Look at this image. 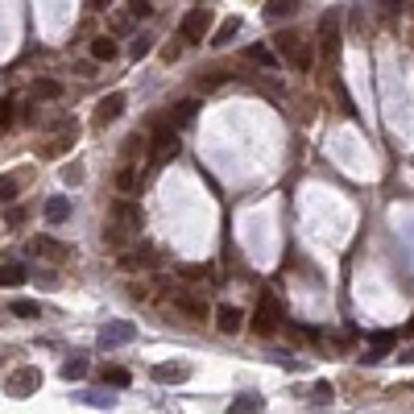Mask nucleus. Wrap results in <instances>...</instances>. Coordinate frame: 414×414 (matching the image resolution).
Masks as SVG:
<instances>
[{"label": "nucleus", "mask_w": 414, "mask_h": 414, "mask_svg": "<svg viewBox=\"0 0 414 414\" xmlns=\"http://www.w3.org/2000/svg\"><path fill=\"white\" fill-rule=\"evenodd\" d=\"M286 323V307H282V299L274 294V290H265L261 299H257V315H253V332L257 336H274L278 328Z\"/></svg>", "instance_id": "1"}, {"label": "nucleus", "mask_w": 414, "mask_h": 414, "mask_svg": "<svg viewBox=\"0 0 414 414\" xmlns=\"http://www.w3.org/2000/svg\"><path fill=\"white\" fill-rule=\"evenodd\" d=\"M174 153H178V124L153 120V129H149V158H153V162H166V158H174Z\"/></svg>", "instance_id": "2"}, {"label": "nucleus", "mask_w": 414, "mask_h": 414, "mask_svg": "<svg viewBox=\"0 0 414 414\" xmlns=\"http://www.w3.org/2000/svg\"><path fill=\"white\" fill-rule=\"evenodd\" d=\"M108 220H112V224H120V228H124V232H133V236L141 232V207L133 203V195H120V199L112 203Z\"/></svg>", "instance_id": "3"}, {"label": "nucleus", "mask_w": 414, "mask_h": 414, "mask_svg": "<svg viewBox=\"0 0 414 414\" xmlns=\"http://www.w3.org/2000/svg\"><path fill=\"white\" fill-rule=\"evenodd\" d=\"M37 386H41V373H37L33 365H25V369L8 373V382H4V394H8V398H29V394H37Z\"/></svg>", "instance_id": "4"}, {"label": "nucleus", "mask_w": 414, "mask_h": 414, "mask_svg": "<svg viewBox=\"0 0 414 414\" xmlns=\"http://www.w3.org/2000/svg\"><path fill=\"white\" fill-rule=\"evenodd\" d=\"M336 50H340V12L332 8V12L319 21V54H323V58H336Z\"/></svg>", "instance_id": "5"}, {"label": "nucleus", "mask_w": 414, "mask_h": 414, "mask_svg": "<svg viewBox=\"0 0 414 414\" xmlns=\"http://www.w3.org/2000/svg\"><path fill=\"white\" fill-rule=\"evenodd\" d=\"M207 21H211L207 8H191V12L182 17V25H178V37H182V41H203V37H207Z\"/></svg>", "instance_id": "6"}, {"label": "nucleus", "mask_w": 414, "mask_h": 414, "mask_svg": "<svg viewBox=\"0 0 414 414\" xmlns=\"http://www.w3.org/2000/svg\"><path fill=\"white\" fill-rule=\"evenodd\" d=\"M120 112H124V91H112V95H104V100L95 104V124L104 129V124L120 120Z\"/></svg>", "instance_id": "7"}, {"label": "nucleus", "mask_w": 414, "mask_h": 414, "mask_svg": "<svg viewBox=\"0 0 414 414\" xmlns=\"http://www.w3.org/2000/svg\"><path fill=\"white\" fill-rule=\"evenodd\" d=\"M29 249H33L37 257H46V261H66V257H70V249H66L62 241H54V236H41V241H33Z\"/></svg>", "instance_id": "8"}, {"label": "nucleus", "mask_w": 414, "mask_h": 414, "mask_svg": "<svg viewBox=\"0 0 414 414\" xmlns=\"http://www.w3.org/2000/svg\"><path fill=\"white\" fill-rule=\"evenodd\" d=\"M241 323H245V315H241V307H216V328L224 332V336H236L241 332Z\"/></svg>", "instance_id": "9"}, {"label": "nucleus", "mask_w": 414, "mask_h": 414, "mask_svg": "<svg viewBox=\"0 0 414 414\" xmlns=\"http://www.w3.org/2000/svg\"><path fill=\"white\" fill-rule=\"evenodd\" d=\"M29 282V274H25V265L21 261H0V290H17V286H25Z\"/></svg>", "instance_id": "10"}, {"label": "nucleus", "mask_w": 414, "mask_h": 414, "mask_svg": "<svg viewBox=\"0 0 414 414\" xmlns=\"http://www.w3.org/2000/svg\"><path fill=\"white\" fill-rule=\"evenodd\" d=\"M120 58V46L104 33V37H91V62H116Z\"/></svg>", "instance_id": "11"}, {"label": "nucleus", "mask_w": 414, "mask_h": 414, "mask_svg": "<svg viewBox=\"0 0 414 414\" xmlns=\"http://www.w3.org/2000/svg\"><path fill=\"white\" fill-rule=\"evenodd\" d=\"M129 241H133V232H124V228H120V224H112V220L104 224V249H108V253H124V245H129Z\"/></svg>", "instance_id": "12"}, {"label": "nucleus", "mask_w": 414, "mask_h": 414, "mask_svg": "<svg viewBox=\"0 0 414 414\" xmlns=\"http://www.w3.org/2000/svg\"><path fill=\"white\" fill-rule=\"evenodd\" d=\"M274 50H278L282 58H294V54L303 50V37H299L294 29H282V33H274Z\"/></svg>", "instance_id": "13"}, {"label": "nucleus", "mask_w": 414, "mask_h": 414, "mask_svg": "<svg viewBox=\"0 0 414 414\" xmlns=\"http://www.w3.org/2000/svg\"><path fill=\"white\" fill-rule=\"evenodd\" d=\"M129 369H120V365H100V386H112V390H129Z\"/></svg>", "instance_id": "14"}, {"label": "nucleus", "mask_w": 414, "mask_h": 414, "mask_svg": "<svg viewBox=\"0 0 414 414\" xmlns=\"http://www.w3.org/2000/svg\"><path fill=\"white\" fill-rule=\"evenodd\" d=\"M187 373H191V369H187L182 361H170V365H158V369H153V377H158L162 386H178V382H187Z\"/></svg>", "instance_id": "15"}, {"label": "nucleus", "mask_w": 414, "mask_h": 414, "mask_svg": "<svg viewBox=\"0 0 414 414\" xmlns=\"http://www.w3.org/2000/svg\"><path fill=\"white\" fill-rule=\"evenodd\" d=\"M307 0H265V21H282V17H294Z\"/></svg>", "instance_id": "16"}, {"label": "nucleus", "mask_w": 414, "mask_h": 414, "mask_svg": "<svg viewBox=\"0 0 414 414\" xmlns=\"http://www.w3.org/2000/svg\"><path fill=\"white\" fill-rule=\"evenodd\" d=\"M236 33H241V17H224V21H220V29L211 33V46H228Z\"/></svg>", "instance_id": "17"}, {"label": "nucleus", "mask_w": 414, "mask_h": 414, "mask_svg": "<svg viewBox=\"0 0 414 414\" xmlns=\"http://www.w3.org/2000/svg\"><path fill=\"white\" fill-rule=\"evenodd\" d=\"M245 58H249V62H257V66H270V70L278 66V50H274V46H249V50H245Z\"/></svg>", "instance_id": "18"}, {"label": "nucleus", "mask_w": 414, "mask_h": 414, "mask_svg": "<svg viewBox=\"0 0 414 414\" xmlns=\"http://www.w3.org/2000/svg\"><path fill=\"white\" fill-rule=\"evenodd\" d=\"M137 187H141V174H137L133 166H120V170H116V191H120V195H137Z\"/></svg>", "instance_id": "19"}, {"label": "nucleus", "mask_w": 414, "mask_h": 414, "mask_svg": "<svg viewBox=\"0 0 414 414\" xmlns=\"http://www.w3.org/2000/svg\"><path fill=\"white\" fill-rule=\"evenodd\" d=\"M153 261V249L149 245H141V249H133V253H120V270H141V265H149Z\"/></svg>", "instance_id": "20"}, {"label": "nucleus", "mask_w": 414, "mask_h": 414, "mask_svg": "<svg viewBox=\"0 0 414 414\" xmlns=\"http://www.w3.org/2000/svg\"><path fill=\"white\" fill-rule=\"evenodd\" d=\"M129 336H133V323H108L100 332V344H124Z\"/></svg>", "instance_id": "21"}, {"label": "nucleus", "mask_w": 414, "mask_h": 414, "mask_svg": "<svg viewBox=\"0 0 414 414\" xmlns=\"http://www.w3.org/2000/svg\"><path fill=\"white\" fill-rule=\"evenodd\" d=\"M290 66H294L299 75H307V70L315 66V46H311V41H303V50H299V54L290 58Z\"/></svg>", "instance_id": "22"}, {"label": "nucleus", "mask_w": 414, "mask_h": 414, "mask_svg": "<svg viewBox=\"0 0 414 414\" xmlns=\"http://www.w3.org/2000/svg\"><path fill=\"white\" fill-rule=\"evenodd\" d=\"M66 216H70V203H66L62 195H54V199L46 203V220H50V224H62Z\"/></svg>", "instance_id": "23"}, {"label": "nucleus", "mask_w": 414, "mask_h": 414, "mask_svg": "<svg viewBox=\"0 0 414 414\" xmlns=\"http://www.w3.org/2000/svg\"><path fill=\"white\" fill-rule=\"evenodd\" d=\"M62 95V83H54V79H37L33 83V100H58Z\"/></svg>", "instance_id": "24"}, {"label": "nucleus", "mask_w": 414, "mask_h": 414, "mask_svg": "<svg viewBox=\"0 0 414 414\" xmlns=\"http://www.w3.org/2000/svg\"><path fill=\"white\" fill-rule=\"evenodd\" d=\"M332 91H336V104H340V112L357 120V104H352V95H348V87H344V83L336 79V83H332Z\"/></svg>", "instance_id": "25"}, {"label": "nucleus", "mask_w": 414, "mask_h": 414, "mask_svg": "<svg viewBox=\"0 0 414 414\" xmlns=\"http://www.w3.org/2000/svg\"><path fill=\"white\" fill-rule=\"evenodd\" d=\"M174 307H178V311H182L187 319H203V315H207V311H203V303H199V299H191V294H182V299H178Z\"/></svg>", "instance_id": "26"}, {"label": "nucleus", "mask_w": 414, "mask_h": 414, "mask_svg": "<svg viewBox=\"0 0 414 414\" xmlns=\"http://www.w3.org/2000/svg\"><path fill=\"white\" fill-rule=\"evenodd\" d=\"M195 112H199V100H182V104H178V112H170V124H187Z\"/></svg>", "instance_id": "27"}, {"label": "nucleus", "mask_w": 414, "mask_h": 414, "mask_svg": "<svg viewBox=\"0 0 414 414\" xmlns=\"http://www.w3.org/2000/svg\"><path fill=\"white\" fill-rule=\"evenodd\" d=\"M62 377H66V382H79V377H87V357H75V361H66V365H62Z\"/></svg>", "instance_id": "28"}, {"label": "nucleus", "mask_w": 414, "mask_h": 414, "mask_svg": "<svg viewBox=\"0 0 414 414\" xmlns=\"http://www.w3.org/2000/svg\"><path fill=\"white\" fill-rule=\"evenodd\" d=\"M8 307H12L17 319H37V315H41V307H37V303H25V299H17V303H8Z\"/></svg>", "instance_id": "29"}, {"label": "nucleus", "mask_w": 414, "mask_h": 414, "mask_svg": "<svg viewBox=\"0 0 414 414\" xmlns=\"http://www.w3.org/2000/svg\"><path fill=\"white\" fill-rule=\"evenodd\" d=\"M390 348H394V340H390V336H377V344H373V348L365 352V365H373V361H382V357L390 352Z\"/></svg>", "instance_id": "30"}, {"label": "nucleus", "mask_w": 414, "mask_h": 414, "mask_svg": "<svg viewBox=\"0 0 414 414\" xmlns=\"http://www.w3.org/2000/svg\"><path fill=\"white\" fill-rule=\"evenodd\" d=\"M17 191H21V178H8V174H0V203L17 199Z\"/></svg>", "instance_id": "31"}, {"label": "nucleus", "mask_w": 414, "mask_h": 414, "mask_svg": "<svg viewBox=\"0 0 414 414\" xmlns=\"http://www.w3.org/2000/svg\"><path fill=\"white\" fill-rule=\"evenodd\" d=\"M224 79H228L224 70H203V75H199V91H211V87H220Z\"/></svg>", "instance_id": "32"}, {"label": "nucleus", "mask_w": 414, "mask_h": 414, "mask_svg": "<svg viewBox=\"0 0 414 414\" xmlns=\"http://www.w3.org/2000/svg\"><path fill=\"white\" fill-rule=\"evenodd\" d=\"M129 17H133V21H145V17H153V4H149V0H129Z\"/></svg>", "instance_id": "33"}, {"label": "nucleus", "mask_w": 414, "mask_h": 414, "mask_svg": "<svg viewBox=\"0 0 414 414\" xmlns=\"http://www.w3.org/2000/svg\"><path fill=\"white\" fill-rule=\"evenodd\" d=\"M17 120V108H12V100H0V129H8Z\"/></svg>", "instance_id": "34"}, {"label": "nucleus", "mask_w": 414, "mask_h": 414, "mask_svg": "<svg viewBox=\"0 0 414 414\" xmlns=\"http://www.w3.org/2000/svg\"><path fill=\"white\" fill-rule=\"evenodd\" d=\"M62 182H66V187H79V182H83V170H79V162L62 170Z\"/></svg>", "instance_id": "35"}, {"label": "nucleus", "mask_w": 414, "mask_h": 414, "mask_svg": "<svg viewBox=\"0 0 414 414\" xmlns=\"http://www.w3.org/2000/svg\"><path fill=\"white\" fill-rule=\"evenodd\" d=\"M207 274H211L207 265H187V270H182V278H187V282H203Z\"/></svg>", "instance_id": "36"}, {"label": "nucleus", "mask_w": 414, "mask_h": 414, "mask_svg": "<svg viewBox=\"0 0 414 414\" xmlns=\"http://www.w3.org/2000/svg\"><path fill=\"white\" fill-rule=\"evenodd\" d=\"M87 4H91V8H95V12H100V8H108V4H112V0H87Z\"/></svg>", "instance_id": "37"}, {"label": "nucleus", "mask_w": 414, "mask_h": 414, "mask_svg": "<svg viewBox=\"0 0 414 414\" xmlns=\"http://www.w3.org/2000/svg\"><path fill=\"white\" fill-rule=\"evenodd\" d=\"M402 365H414V348H406V352H402Z\"/></svg>", "instance_id": "38"}, {"label": "nucleus", "mask_w": 414, "mask_h": 414, "mask_svg": "<svg viewBox=\"0 0 414 414\" xmlns=\"http://www.w3.org/2000/svg\"><path fill=\"white\" fill-rule=\"evenodd\" d=\"M406 336H411V340H414V319H411V323H406Z\"/></svg>", "instance_id": "39"}]
</instances>
